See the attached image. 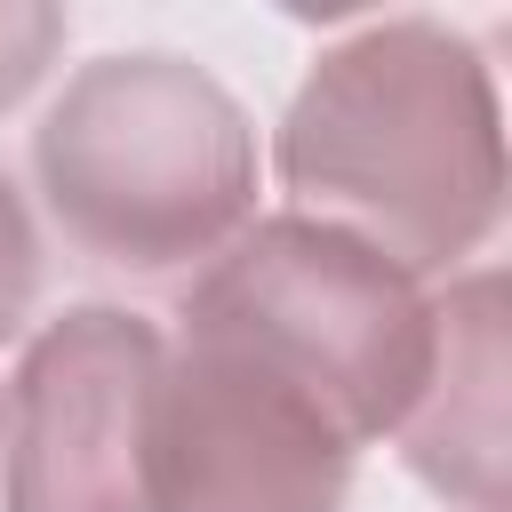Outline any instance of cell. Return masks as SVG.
I'll list each match as a JSON object with an SVG mask.
<instances>
[{
  "label": "cell",
  "instance_id": "ba28073f",
  "mask_svg": "<svg viewBox=\"0 0 512 512\" xmlns=\"http://www.w3.org/2000/svg\"><path fill=\"white\" fill-rule=\"evenodd\" d=\"M32 296H40V232H32L24 192H16L8 168H0V344L24 328Z\"/></svg>",
  "mask_w": 512,
  "mask_h": 512
},
{
  "label": "cell",
  "instance_id": "7a4b0ae2",
  "mask_svg": "<svg viewBox=\"0 0 512 512\" xmlns=\"http://www.w3.org/2000/svg\"><path fill=\"white\" fill-rule=\"evenodd\" d=\"M56 232L112 272L216 264L256 224V128L240 96L168 48H120L64 80L32 128Z\"/></svg>",
  "mask_w": 512,
  "mask_h": 512
},
{
  "label": "cell",
  "instance_id": "5b68a950",
  "mask_svg": "<svg viewBox=\"0 0 512 512\" xmlns=\"http://www.w3.org/2000/svg\"><path fill=\"white\" fill-rule=\"evenodd\" d=\"M344 432L216 336H176L152 400V512H344Z\"/></svg>",
  "mask_w": 512,
  "mask_h": 512
},
{
  "label": "cell",
  "instance_id": "8992f818",
  "mask_svg": "<svg viewBox=\"0 0 512 512\" xmlns=\"http://www.w3.org/2000/svg\"><path fill=\"white\" fill-rule=\"evenodd\" d=\"M400 456L432 496L504 512V272L432 296V368L400 416Z\"/></svg>",
  "mask_w": 512,
  "mask_h": 512
},
{
  "label": "cell",
  "instance_id": "52a82bcc",
  "mask_svg": "<svg viewBox=\"0 0 512 512\" xmlns=\"http://www.w3.org/2000/svg\"><path fill=\"white\" fill-rule=\"evenodd\" d=\"M64 32H72L64 8H48V0H0V112L24 104V96L48 80Z\"/></svg>",
  "mask_w": 512,
  "mask_h": 512
},
{
  "label": "cell",
  "instance_id": "6da1fadb",
  "mask_svg": "<svg viewBox=\"0 0 512 512\" xmlns=\"http://www.w3.org/2000/svg\"><path fill=\"white\" fill-rule=\"evenodd\" d=\"M288 216H312L408 280L456 272L504 224V104L480 40L384 16L320 48L272 136Z\"/></svg>",
  "mask_w": 512,
  "mask_h": 512
},
{
  "label": "cell",
  "instance_id": "3957f363",
  "mask_svg": "<svg viewBox=\"0 0 512 512\" xmlns=\"http://www.w3.org/2000/svg\"><path fill=\"white\" fill-rule=\"evenodd\" d=\"M184 328L248 352L280 384H296L360 456L400 432L424 368H432V296L376 248L312 224L264 216L216 264H200L184 296Z\"/></svg>",
  "mask_w": 512,
  "mask_h": 512
},
{
  "label": "cell",
  "instance_id": "277c9868",
  "mask_svg": "<svg viewBox=\"0 0 512 512\" xmlns=\"http://www.w3.org/2000/svg\"><path fill=\"white\" fill-rule=\"evenodd\" d=\"M160 328L128 304L56 312L0 408V512H152Z\"/></svg>",
  "mask_w": 512,
  "mask_h": 512
}]
</instances>
